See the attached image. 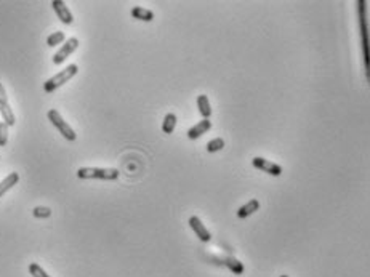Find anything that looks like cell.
<instances>
[{
    "mask_svg": "<svg viewBox=\"0 0 370 277\" xmlns=\"http://www.w3.org/2000/svg\"><path fill=\"white\" fill-rule=\"evenodd\" d=\"M121 176L117 169H96V167H82L77 170V178L80 180H104L116 181Z\"/></svg>",
    "mask_w": 370,
    "mask_h": 277,
    "instance_id": "1",
    "label": "cell"
},
{
    "mask_svg": "<svg viewBox=\"0 0 370 277\" xmlns=\"http://www.w3.org/2000/svg\"><path fill=\"white\" fill-rule=\"evenodd\" d=\"M79 72V66L77 64H69L66 69L58 72L56 75H53L51 79H48L45 84H43V90L45 93H53L55 90H58L60 87H63L64 84H68L72 77H75Z\"/></svg>",
    "mask_w": 370,
    "mask_h": 277,
    "instance_id": "2",
    "label": "cell"
},
{
    "mask_svg": "<svg viewBox=\"0 0 370 277\" xmlns=\"http://www.w3.org/2000/svg\"><path fill=\"white\" fill-rule=\"evenodd\" d=\"M47 117H48V120L53 124V127L58 128V131L68 141H75V140H77V135H75V131L71 128V125L68 124V122L61 117V114L58 113L56 109H50L48 113H47Z\"/></svg>",
    "mask_w": 370,
    "mask_h": 277,
    "instance_id": "3",
    "label": "cell"
},
{
    "mask_svg": "<svg viewBox=\"0 0 370 277\" xmlns=\"http://www.w3.org/2000/svg\"><path fill=\"white\" fill-rule=\"evenodd\" d=\"M77 48H79V39L77 37L68 39L66 43L55 53V57H53V64H63Z\"/></svg>",
    "mask_w": 370,
    "mask_h": 277,
    "instance_id": "4",
    "label": "cell"
},
{
    "mask_svg": "<svg viewBox=\"0 0 370 277\" xmlns=\"http://www.w3.org/2000/svg\"><path fill=\"white\" fill-rule=\"evenodd\" d=\"M0 114H2L4 122L8 127H13L16 124V117L13 114L12 107H10V104H8V96H7V92H5L2 84H0Z\"/></svg>",
    "mask_w": 370,
    "mask_h": 277,
    "instance_id": "5",
    "label": "cell"
},
{
    "mask_svg": "<svg viewBox=\"0 0 370 277\" xmlns=\"http://www.w3.org/2000/svg\"><path fill=\"white\" fill-rule=\"evenodd\" d=\"M252 165L255 169L261 170V172H265L271 176H280L282 175V167L274 162H271V160H266L263 157H253L252 159Z\"/></svg>",
    "mask_w": 370,
    "mask_h": 277,
    "instance_id": "6",
    "label": "cell"
},
{
    "mask_svg": "<svg viewBox=\"0 0 370 277\" xmlns=\"http://www.w3.org/2000/svg\"><path fill=\"white\" fill-rule=\"evenodd\" d=\"M359 5V18H361V34H362V45H364V57H365V69L368 71V43H367V23H365V2H357Z\"/></svg>",
    "mask_w": 370,
    "mask_h": 277,
    "instance_id": "7",
    "label": "cell"
},
{
    "mask_svg": "<svg viewBox=\"0 0 370 277\" xmlns=\"http://www.w3.org/2000/svg\"><path fill=\"white\" fill-rule=\"evenodd\" d=\"M51 7L55 10V13L58 16V19L61 21L63 24H72L74 21V16L71 13V10L68 8V5L63 2V0H53L51 2Z\"/></svg>",
    "mask_w": 370,
    "mask_h": 277,
    "instance_id": "8",
    "label": "cell"
},
{
    "mask_svg": "<svg viewBox=\"0 0 370 277\" xmlns=\"http://www.w3.org/2000/svg\"><path fill=\"white\" fill-rule=\"evenodd\" d=\"M188 223H189L191 229L195 232V236H197L202 242H210L212 240V234L209 232V229L204 226V223L201 221L199 216H191Z\"/></svg>",
    "mask_w": 370,
    "mask_h": 277,
    "instance_id": "9",
    "label": "cell"
},
{
    "mask_svg": "<svg viewBox=\"0 0 370 277\" xmlns=\"http://www.w3.org/2000/svg\"><path fill=\"white\" fill-rule=\"evenodd\" d=\"M210 128H212V122L209 119H204V120L199 122V124H195L194 127H191L188 130V138L189 140H197L204 135V133L209 131Z\"/></svg>",
    "mask_w": 370,
    "mask_h": 277,
    "instance_id": "10",
    "label": "cell"
},
{
    "mask_svg": "<svg viewBox=\"0 0 370 277\" xmlns=\"http://www.w3.org/2000/svg\"><path fill=\"white\" fill-rule=\"evenodd\" d=\"M213 261H216V264H224L226 268L231 269V272H234L237 275L244 274V264L239 260H236V258H231V257H227V258H213Z\"/></svg>",
    "mask_w": 370,
    "mask_h": 277,
    "instance_id": "11",
    "label": "cell"
},
{
    "mask_svg": "<svg viewBox=\"0 0 370 277\" xmlns=\"http://www.w3.org/2000/svg\"><path fill=\"white\" fill-rule=\"evenodd\" d=\"M258 208H260V202L257 201V199H250V201H248L247 204H244L241 208L237 210L236 215H237V218L245 219V218H248L250 215H253L255 212H258Z\"/></svg>",
    "mask_w": 370,
    "mask_h": 277,
    "instance_id": "12",
    "label": "cell"
},
{
    "mask_svg": "<svg viewBox=\"0 0 370 277\" xmlns=\"http://www.w3.org/2000/svg\"><path fill=\"white\" fill-rule=\"evenodd\" d=\"M18 181H19V173H16V172L10 173L7 178H4V181H0V197H2L5 192H8L13 186H16Z\"/></svg>",
    "mask_w": 370,
    "mask_h": 277,
    "instance_id": "13",
    "label": "cell"
},
{
    "mask_svg": "<svg viewBox=\"0 0 370 277\" xmlns=\"http://www.w3.org/2000/svg\"><path fill=\"white\" fill-rule=\"evenodd\" d=\"M135 19H139V21H146V23H151L152 19H154V12H151L148 8H143V7H133L132 12H130Z\"/></svg>",
    "mask_w": 370,
    "mask_h": 277,
    "instance_id": "14",
    "label": "cell"
},
{
    "mask_svg": "<svg viewBox=\"0 0 370 277\" xmlns=\"http://www.w3.org/2000/svg\"><path fill=\"white\" fill-rule=\"evenodd\" d=\"M197 109H199V114L204 119H209L212 116V106H210V101H209V96L207 95L197 96Z\"/></svg>",
    "mask_w": 370,
    "mask_h": 277,
    "instance_id": "15",
    "label": "cell"
},
{
    "mask_svg": "<svg viewBox=\"0 0 370 277\" xmlns=\"http://www.w3.org/2000/svg\"><path fill=\"white\" fill-rule=\"evenodd\" d=\"M175 127H177V116L173 113H168L164 117V122H162V131H164L165 135H170V133H173V130H175Z\"/></svg>",
    "mask_w": 370,
    "mask_h": 277,
    "instance_id": "16",
    "label": "cell"
},
{
    "mask_svg": "<svg viewBox=\"0 0 370 277\" xmlns=\"http://www.w3.org/2000/svg\"><path fill=\"white\" fill-rule=\"evenodd\" d=\"M64 39H66L64 32L63 31H56V32H53V34H50L47 37V45L48 47H56V45H60V43L64 42Z\"/></svg>",
    "mask_w": 370,
    "mask_h": 277,
    "instance_id": "17",
    "label": "cell"
},
{
    "mask_svg": "<svg viewBox=\"0 0 370 277\" xmlns=\"http://www.w3.org/2000/svg\"><path fill=\"white\" fill-rule=\"evenodd\" d=\"M224 148V140L223 138H215L207 143V151L209 152H218Z\"/></svg>",
    "mask_w": 370,
    "mask_h": 277,
    "instance_id": "18",
    "label": "cell"
},
{
    "mask_svg": "<svg viewBox=\"0 0 370 277\" xmlns=\"http://www.w3.org/2000/svg\"><path fill=\"white\" fill-rule=\"evenodd\" d=\"M29 272H31L32 277H50L45 272V269L40 268V264H37V263H31L29 264Z\"/></svg>",
    "mask_w": 370,
    "mask_h": 277,
    "instance_id": "19",
    "label": "cell"
},
{
    "mask_svg": "<svg viewBox=\"0 0 370 277\" xmlns=\"http://www.w3.org/2000/svg\"><path fill=\"white\" fill-rule=\"evenodd\" d=\"M32 215L36 218H50L51 216V210L48 207H36L32 210Z\"/></svg>",
    "mask_w": 370,
    "mask_h": 277,
    "instance_id": "20",
    "label": "cell"
},
{
    "mask_svg": "<svg viewBox=\"0 0 370 277\" xmlns=\"http://www.w3.org/2000/svg\"><path fill=\"white\" fill-rule=\"evenodd\" d=\"M8 143V125L5 122H0V148H4Z\"/></svg>",
    "mask_w": 370,
    "mask_h": 277,
    "instance_id": "21",
    "label": "cell"
},
{
    "mask_svg": "<svg viewBox=\"0 0 370 277\" xmlns=\"http://www.w3.org/2000/svg\"><path fill=\"white\" fill-rule=\"evenodd\" d=\"M280 277H289V275H280Z\"/></svg>",
    "mask_w": 370,
    "mask_h": 277,
    "instance_id": "22",
    "label": "cell"
}]
</instances>
